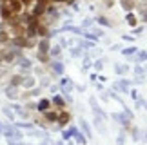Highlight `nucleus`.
Returning a JSON list of instances; mask_svg holds the SVG:
<instances>
[{
  "label": "nucleus",
  "mask_w": 147,
  "mask_h": 145,
  "mask_svg": "<svg viewBox=\"0 0 147 145\" xmlns=\"http://www.w3.org/2000/svg\"><path fill=\"white\" fill-rule=\"evenodd\" d=\"M11 9H13V11H20V2H18V0H13V2H11Z\"/></svg>",
  "instance_id": "obj_1"
},
{
  "label": "nucleus",
  "mask_w": 147,
  "mask_h": 145,
  "mask_svg": "<svg viewBox=\"0 0 147 145\" xmlns=\"http://www.w3.org/2000/svg\"><path fill=\"white\" fill-rule=\"evenodd\" d=\"M22 2H29V0H22Z\"/></svg>",
  "instance_id": "obj_4"
},
{
  "label": "nucleus",
  "mask_w": 147,
  "mask_h": 145,
  "mask_svg": "<svg viewBox=\"0 0 147 145\" xmlns=\"http://www.w3.org/2000/svg\"><path fill=\"white\" fill-rule=\"evenodd\" d=\"M38 2H40V4H46V2H47V0H38Z\"/></svg>",
  "instance_id": "obj_3"
},
{
  "label": "nucleus",
  "mask_w": 147,
  "mask_h": 145,
  "mask_svg": "<svg viewBox=\"0 0 147 145\" xmlns=\"http://www.w3.org/2000/svg\"><path fill=\"white\" fill-rule=\"evenodd\" d=\"M2 17H4V18L11 17V9H7V7H2Z\"/></svg>",
  "instance_id": "obj_2"
},
{
  "label": "nucleus",
  "mask_w": 147,
  "mask_h": 145,
  "mask_svg": "<svg viewBox=\"0 0 147 145\" xmlns=\"http://www.w3.org/2000/svg\"><path fill=\"white\" fill-rule=\"evenodd\" d=\"M56 2H64V0H56Z\"/></svg>",
  "instance_id": "obj_5"
}]
</instances>
